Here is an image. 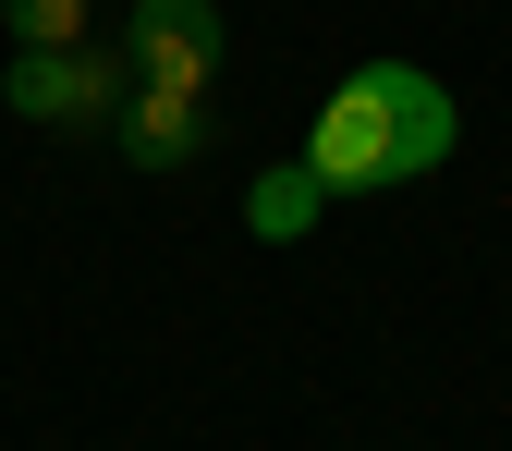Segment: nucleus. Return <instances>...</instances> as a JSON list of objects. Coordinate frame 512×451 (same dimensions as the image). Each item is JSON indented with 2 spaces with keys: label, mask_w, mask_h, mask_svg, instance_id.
I'll list each match as a JSON object with an SVG mask.
<instances>
[{
  "label": "nucleus",
  "mask_w": 512,
  "mask_h": 451,
  "mask_svg": "<svg viewBox=\"0 0 512 451\" xmlns=\"http://www.w3.org/2000/svg\"><path fill=\"white\" fill-rule=\"evenodd\" d=\"M464 110L439 74H415V61H366V74L330 86V110H317L305 135V171L330 183V196H378V183H427L439 159H452Z\"/></svg>",
  "instance_id": "f257e3e1"
},
{
  "label": "nucleus",
  "mask_w": 512,
  "mask_h": 451,
  "mask_svg": "<svg viewBox=\"0 0 512 451\" xmlns=\"http://www.w3.org/2000/svg\"><path fill=\"white\" fill-rule=\"evenodd\" d=\"M135 61H147V98H208L220 0H135Z\"/></svg>",
  "instance_id": "f03ea898"
},
{
  "label": "nucleus",
  "mask_w": 512,
  "mask_h": 451,
  "mask_svg": "<svg viewBox=\"0 0 512 451\" xmlns=\"http://www.w3.org/2000/svg\"><path fill=\"white\" fill-rule=\"evenodd\" d=\"M13 110L25 122H98L110 110V61H86V49H25L13 61Z\"/></svg>",
  "instance_id": "7ed1b4c3"
},
{
  "label": "nucleus",
  "mask_w": 512,
  "mask_h": 451,
  "mask_svg": "<svg viewBox=\"0 0 512 451\" xmlns=\"http://www.w3.org/2000/svg\"><path fill=\"white\" fill-rule=\"evenodd\" d=\"M317 196H330V183L293 159V171H269V183L244 196V232H256V244H293V232H317Z\"/></svg>",
  "instance_id": "20e7f679"
},
{
  "label": "nucleus",
  "mask_w": 512,
  "mask_h": 451,
  "mask_svg": "<svg viewBox=\"0 0 512 451\" xmlns=\"http://www.w3.org/2000/svg\"><path fill=\"white\" fill-rule=\"evenodd\" d=\"M13 25H25V49H74L86 0H13Z\"/></svg>",
  "instance_id": "39448f33"
}]
</instances>
